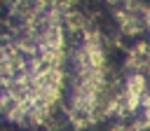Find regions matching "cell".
Masks as SVG:
<instances>
[{
	"instance_id": "cell-1",
	"label": "cell",
	"mask_w": 150,
	"mask_h": 131,
	"mask_svg": "<svg viewBox=\"0 0 150 131\" xmlns=\"http://www.w3.org/2000/svg\"><path fill=\"white\" fill-rule=\"evenodd\" d=\"M145 2L143 0H136V2H129V5H122V7H115L110 9L112 12V19H115V26L122 35L127 37H141L145 30Z\"/></svg>"
}]
</instances>
